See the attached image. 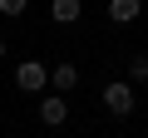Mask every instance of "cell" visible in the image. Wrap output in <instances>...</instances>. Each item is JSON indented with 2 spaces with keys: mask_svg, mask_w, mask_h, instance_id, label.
Returning a JSON list of instances; mask_svg holds the SVG:
<instances>
[{
  "mask_svg": "<svg viewBox=\"0 0 148 138\" xmlns=\"http://www.w3.org/2000/svg\"><path fill=\"white\" fill-rule=\"evenodd\" d=\"M99 104L114 113V118H128L133 109H138V89L128 84V79H114V84H104V94H99Z\"/></svg>",
  "mask_w": 148,
  "mask_h": 138,
  "instance_id": "1",
  "label": "cell"
},
{
  "mask_svg": "<svg viewBox=\"0 0 148 138\" xmlns=\"http://www.w3.org/2000/svg\"><path fill=\"white\" fill-rule=\"evenodd\" d=\"M15 89H25V94H45V89H49V64H40V59H20V69H15Z\"/></svg>",
  "mask_w": 148,
  "mask_h": 138,
  "instance_id": "2",
  "label": "cell"
},
{
  "mask_svg": "<svg viewBox=\"0 0 148 138\" xmlns=\"http://www.w3.org/2000/svg\"><path fill=\"white\" fill-rule=\"evenodd\" d=\"M64 118H69V99L64 94H45L40 99V123L45 128H64Z\"/></svg>",
  "mask_w": 148,
  "mask_h": 138,
  "instance_id": "3",
  "label": "cell"
},
{
  "mask_svg": "<svg viewBox=\"0 0 148 138\" xmlns=\"http://www.w3.org/2000/svg\"><path fill=\"white\" fill-rule=\"evenodd\" d=\"M74 84H79V69H74L69 59H59L49 69V94H74Z\"/></svg>",
  "mask_w": 148,
  "mask_h": 138,
  "instance_id": "4",
  "label": "cell"
},
{
  "mask_svg": "<svg viewBox=\"0 0 148 138\" xmlns=\"http://www.w3.org/2000/svg\"><path fill=\"white\" fill-rule=\"evenodd\" d=\"M84 15V0H49V20L54 25H74Z\"/></svg>",
  "mask_w": 148,
  "mask_h": 138,
  "instance_id": "5",
  "label": "cell"
},
{
  "mask_svg": "<svg viewBox=\"0 0 148 138\" xmlns=\"http://www.w3.org/2000/svg\"><path fill=\"white\" fill-rule=\"evenodd\" d=\"M143 15V0H109V20L114 25H133Z\"/></svg>",
  "mask_w": 148,
  "mask_h": 138,
  "instance_id": "6",
  "label": "cell"
},
{
  "mask_svg": "<svg viewBox=\"0 0 148 138\" xmlns=\"http://www.w3.org/2000/svg\"><path fill=\"white\" fill-rule=\"evenodd\" d=\"M128 84H133V89L148 84V54H133V59H128Z\"/></svg>",
  "mask_w": 148,
  "mask_h": 138,
  "instance_id": "7",
  "label": "cell"
},
{
  "mask_svg": "<svg viewBox=\"0 0 148 138\" xmlns=\"http://www.w3.org/2000/svg\"><path fill=\"white\" fill-rule=\"evenodd\" d=\"M25 10H30V0H0V15H10V20L25 15Z\"/></svg>",
  "mask_w": 148,
  "mask_h": 138,
  "instance_id": "8",
  "label": "cell"
},
{
  "mask_svg": "<svg viewBox=\"0 0 148 138\" xmlns=\"http://www.w3.org/2000/svg\"><path fill=\"white\" fill-rule=\"evenodd\" d=\"M0 59H5V40H0Z\"/></svg>",
  "mask_w": 148,
  "mask_h": 138,
  "instance_id": "9",
  "label": "cell"
}]
</instances>
